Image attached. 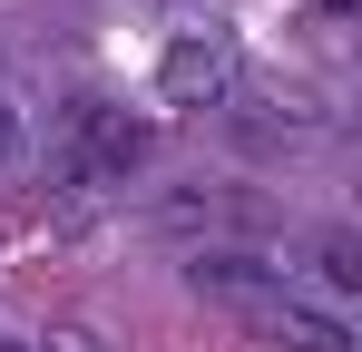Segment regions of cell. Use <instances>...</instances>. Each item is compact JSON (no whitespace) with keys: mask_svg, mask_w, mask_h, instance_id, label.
I'll return each mask as SVG.
<instances>
[{"mask_svg":"<svg viewBox=\"0 0 362 352\" xmlns=\"http://www.w3.org/2000/svg\"><path fill=\"white\" fill-rule=\"evenodd\" d=\"M69 127L88 137V157H78L69 176H137V167H147V147H157V137H147L137 117H118V108H69Z\"/></svg>","mask_w":362,"mask_h":352,"instance_id":"obj_1","label":"cell"},{"mask_svg":"<svg viewBox=\"0 0 362 352\" xmlns=\"http://www.w3.org/2000/svg\"><path fill=\"white\" fill-rule=\"evenodd\" d=\"M157 88H167V108H226L235 59L216 49V40H177V49H167V69H157Z\"/></svg>","mask_w":362,"mask_h":352,"instance_id":"obj_2","label":"cell"},{"mask_svg":"<svg viewBox=\"0 0 362 352\" xmlns=\"http://www.w3.org/2000/svg\"><path fill=\"white\" fill-rule=\"evenodd\" d=\"M186 284L216 293V303H235V313L284 303V274H274V264H245V254H196V264H186Z\"/></svg>","mask_w":362,"mask_h":352,"instance_id":"obj_3","label":"cell"},{"mask_svg":"<svg viewBox=\"0 0 362 352\" xmlns=\"http://www.w3.org/2000/svg\"><path fill=\"white\" fill-rule=\"evenodd\" d=\"M255 323H264L284 352H353V333H343V323H323V313H303V303H264Z\"/></svg>","mask_w":362,"mask_h":352,"instance_id":"obj_4","label":"cell"},{"mask_svg":"<svg viewBox=\"0 0 362 352\" xmlns=\"http://www.w3.org/2000/svg\"><path fill=\"white\" fill-rule=\"evenodd\" d=\"M313 274H323L333 293H353L362 284V235L353 225H323V235H313Z\"/></svg>","mask_w":362,"mask_h":352,"instance_id":"obj_5","label":"cell"},{"mask_svg":"<svg viewBox=\"0 0 362 352\" xmlns=\"http://www.w3.org/2000/svg\"><path fill=\"white\" fill-rule=\"evenodd\" d=\"M0 157H10V108H0Z\"/></svg>","mask_w":362,"mask_h":352,"instance_id":"obj_6","label":"cell"},{"mask_svg":"<svg viewBox=\"0 0 362 352\" xmlns=\"http://www.w3.org/2000/svg\"><path fill=\"white\" fill-rule=\"evenodd\" d=\"M333 10H353V0H333Z\"/></svg>","mask_w":362,"mask_h":352,"instance_id":"obj_7","label":"cell"}]
</instances>
